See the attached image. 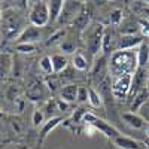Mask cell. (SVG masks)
Listing matches in <instances>:
<instances>
[{
	"instance_id": "1",
	"label": "cell",
	"mask_w": 149,
	"mask_h": 149,
	"mask_svg": "<svg viewBox=\"0 0 149 149\" xmlns=\"http://www.w3.org/2000/svg\"><path fill=\"white\" fill-rule=\"evenodd\" d=\"M107 67L112 79L125 74H134V72L139 69L137 51H113L109 58Z\"/></svg>"
},
{
	"instance_id": "2",
	"label": "cell",
	"mask_w": 149,
	"mask_h": 149,
	"mask_svg": "<svg viewBox=\"0 0 149 149\" xmlns=\"http://www.w3.org/2000/svg\"><path fill=\"white\" fill-rule=\"evenodd\" d=\"M104 26L100 22L90 24V27L82 33L84 42L86 45V49L91 55H97L100 51H103V36H104Z\"/></svg>"
},
{
	"instance_id": "3",
	"label": "cell",
	"mask_w": 149,
	"mask_h": 149,
	"mask_svg": "<svg viewBox=\"0 0 149 149\" xmlns=\"http://www.w3.org/2000/svg\"><path fill=\"white\" fill-rule=\"evenodd\" d=\"M22 31V21L17 14L9 15V12H6L2 17V34L6 40H18Z\"/></svg>"
},
{
	"instance_id": "4",
	"label": "cell",
	"mask_w": 149,
	"mask_h": 149,
	"mask_svg": "<svg viewBox=\"0 0 149 149\" xmlns=\"http://www.w3.org/2000/svg\"><path fill=\"white\" fill-rule=\"evenodd\" d=\"M30 24L34 27H45L48 22H51V15H49V5L48 2H34L31 6V10L29 14Z\"/></svg>"
},
{
	"instance_id": "5",
	"label": "cell",
	"mask_w": 149,
	"mask_h": 149,
	"mask_svg": "<svg viewBox=\"0 0 149 149\" xmlns=\"http://www.w3.org/2000/svg\"><path fill=\"white\" fill-rule=\"evenodd\" d=\"M84 122L88 124V125H93L97 131H100L102 134H104L106 137H109V139H113V140H115L118 136H121L119 131H118L113 125H112L110 122H107V121H104V119H102V118H98L97 115L93 113V112H88V113L85 115Z\"/></svg>"
},
{
	"instance_id": "6",
	"label": "cell",
	"mask_w": 149,
	"mask_h": 149,
	"mask_svg": "<svg viewBox=\"0 0 149 149\" xmlns=\"http://www.w3.org/2000/svg\"><path fill=\"white\" fill-rule=\"evenodd\" d=\"M131 84H133V74H125V76L112 79V94H113V97L118 100H125L127 97H130Z\"/></svg>"
},
{
	"instance_id": "7",
	"label": "cell",
	"mask_w": 149,
	"mask_h": 149,
	"mask_svg": "<svg viewBox=\"0 0 149 149\" xmlns=\"http://www.w3.org/2000/svg\"><path fill=\"white\" fill-rule=\"evenodd\" d=\"M149 86V72L146 67H139L133 74V84H131V93L130 97L134 98L140 91L146 90Z\"/></svg>"
},
{
	"instance_id": "8",
	"label": "cell",
	"mask_w": 149,
	"mask_h": 149,
	"mask_svg": "<svg viewBox=\"0 0 149 149\" xmlns=\"http://www.w3.org/2000/svg\"><path fill=\"white\" fill-rule=\"evenodd\" d=\"M26 94H27V98L31 100V102H42V100H45V98L48 97L49 91H48L46 85L42 81L34 79V81H31L29 84Z\"/></svg>"
},
{
	"instance_id": "9",
	"label": "cell",
	"mask_w": 149,
	"mask_h": 149,
	"mask_svg": "<svg viewBox=\"0 0 149 149\" xmlns=\"http://www.w3.org/2000/svg\"><path fill=\"white\" fill-rule=\"evenodd\" d=\"M82 3L81 2H64V8L61 10V15L57 22L60 24H67L73 22V19L79 15V12L82 10Z\"/></svg>"
},
{
	"instance_id": "10",
	"label": "cell",
	"mask_w": 149,
	"mask_h": 149,
	"mask_svg": "<svg viewBox=\"0 0 149 149\" xmlns=\"http://www.w3.org/2000/svg\"><path fill=\"white\" fill-rule=\"evenodd\" d=\"M145 43V37L137 34H125L121 36L116 43V51H133L136 46Z\"/></svg>"
},
{
	"instance_id": "11",
	"label": "cell",
	"mask_w": 149,
	"mask_h": 149,
	"mask_svg": "<svg viewBox=\"0 0 149 149\" xmlns=\"http://www.w3.org/2000/svg\"><path fill=\"white\" fill-rule=\"evenodd\" d=\"M40 37H42L40 29L39 27H34V26H31V24H30L29 27L24 29V31L18 37L17 43H31V45H34L36 42L40 40Z\"/></svg>"
},
{
	"instance_id": "12",
	"label": "cell",
	"mask_w": 149,
	"mask_h": 149,
	"mask_svg": "<svg viewBox=\"0 0 149 149\" xmlns=\"http://www.w3.org/2000/svg\"><path fill=\"white\" fill-rule=\"evenodd\" d=\"M78 93H79V86L74 84H67L64 85L60 91V98L66 103H74L78 102Z\"/></svg>"
},
{
	"instance_id": "13",
	"label": "cell",
	"mask_w": 149,
	"mask_h": 149,
	"mask_svg": "<svg viewBox=\"0 0 149 149\" xmlns=\"http://www.w3.org/2000/svg\"><path fill=\"white\" fill-rule=\"evenodd\" d=\"M122 121L130 125L131 128H136V130H140V128H145V124L146 121L139 115V113H133V112H125V113L121 115Z\"/></svg>"
},
{
	"instance_id": "14",
	"label": "cell",
	"mask_w": 149,
	"mask_h": 149,
	"mask_svg": "<svg viewBox=\"0 0 149 149\" xmlns=\"http://www.w3.org/2000/svg\"><path fill=\"white\" fill-rule=\"evenodd\" d=\"M73 27L76 29L78 31H81V33H84L86 29L90 27V14H88V10H85V9H82L81 12H79V15L73 19Z\"/></svg>"
},
{
	"instance_id": "15",
	"label": "cell",
	"mask_w": 149,
	"mask_h": 149,
	"mask_svg": "<svg viewBox=\"0 0 149 149\" xmlns=\"http://www.w3.org/2000/svg\"><path fill=\"white\" fill-rule=\"evenodd\" d=\"M113 142L121 149H140V143L131 137H127V136H118Z\"/></svg>"
},
{
	"instance_id": "16",
	"label": "cell",
	"mask_w": 149,
	"mask_h": 149,
	"mask_svg": "<svg viewBox=\"0 0 149 149\" xmlns=\"http://www.w3.org/2000/svg\"><path fill=\"white\" fill-rule=\"evenodd\" d=\"M148 100H149V91H148V88H146V90L140 91L137 95L133 98V102H131V104H130V110L133 112V113H136L137 110H140V107H142Z\"/></svg>"
},
{
	"instance_id": "17",
	"label": "cell",
	"mask_w": 149,
	"mask_h": 149,
	"mask_svg": "<svg viewBox=\"0 0 149 149\" xmlns=\"http://www.w3.org/2000/svg\"><path fill=\"white\" fill-rule=\"evenodd\" d=\"M51 61H52V67H54V74H58L63 70H66L67 67V58L63 54H54L51 55Z\"/></svg>"
},
{
	"instance_id": "18",
	"label": "cell",
	"mask_w": 149,
	"mask_h": 149,
	"mask_svg": "<svg viewBox=\"0 0 149 149\" xmlns=\"http://www.w3.org/2000/svg\"><path fill=\"white\" fill-rule=\"evenodd\" d=\"M49 5V15H51V22L58 21L60 15H61V10L64 8V2L61 0H52V2H48Z\"/></svg>"
},
{
	"instance_id": "19",
	"label": "cell",
	"mask_w": 149,
	"mask_h": 149,
	"mask_svg": "<svg viewBox=\"0 0 149 149\" xmlns=\"http://www.w3.org/2000/svg\"><path fill=\"white\" fill-rule=\"evenodd\" d=\"M45 85L49 93H57V91H61L60 86H61V78L60 74H49L45 79Z\"/></svg>"
},
{
	"instance_id": "20",
	"label": "cell",
	"mask_w": 149,
	"mask_h": 149,
	"mask_svg": "<svg viewBox=\"0 0 149 149\" xmlns=\"http://www.w3.org/2000/svg\"><path fill=\"white\" fill-rule=\"evenodd\" d=\"M137 61H139V67H148V63H149V45L143 43V45L139 46Z\"/></svg>"
},
{
	"instance_id": "21",
	"label": "cell",
	"mask_w": 149,
	"mask_h": 149,
	"mask_svg": "<svg viewBox=\"0 0 149 149\" xmlns=\"http://www.w3.org/2000/svg\"><path fill=\"white\" fill-rule=\"evenodd\" d=\"M63 121V118L61 116H54V118H49L45 124H43V127H42V131H40V136L42 137H46V136L49 134V131H52L58 124Z\"/></svg>"
},
{
	"instance_id": "22",
	"label": "cell",
	"mask_w": 149,
	"mask_h": 149,
	"mask_svg": "<svg viewBox=\"0 0 149 149\" xmlns=\"http://www.w3.org/2000/svg\"><path fill=\"white\" fill-rule=\"evenodd\" d=\"M88 103L95 109L103 106V97L95 88H88Z\"/></svg>"
},
{
	"instance_id": "23",
	"label": "cell",
	"mask_w": 149,
	"mask_h": 149,
	"mask_svg": "<svg viewBox=\"0 0 149 149\" xmlns=\"http://www.w3.org/2000/svg\"><path fill=\"white\" fill-rule=\"evenodd\" d=\"M73 67L76 69V70H86V67H88V61H86V58H85V55L82 54V52H76L73 55Z\"/></svg>"
},
{
	"instance_id": "24",
	"label": "cell",
	"mask_w": 149,
	"mask_h": 149,
	"mask_svg": "<svg viewBox=\"0 0 149 149\" xmlns=\"http://www.w3.org/2000/svg\"><path fill=\"white\" fill-rule=\"evenodd\" d=\"M39 67L43 73H46L48 76L49 74H54V67H52V61H51V57H43L40 61H39Z\"/></svg>"
},
{
	"instance_id": "25",
	"label": "cell",
	"mask_w": 149,
	"mask_h": 149,
	"mask_svg": "<svg viewBox=\"0 0 149 149\" xmlns=\"http://www.w3.org/2000/svg\"><path fill=\"white\" fill-rule=\"evenodd\" d=\"M112 48H113V34H112V31L106 30L103 36V52L112 51Z\"/></svg>"
},
{
	"instance_id": "26",
	"label": "cell",
	"mask_w": 149,
	"mask_h": 149,
	"mask_svg": "<svg viewBox=\"0 0 149 149\" xmlns=\"http://www.w3.org/2000/svg\"><path fill=\"white\" fill-rule=\"evenodd\" d=\"M88 113V110L86 109H84V107H78L76 110L73 112V115H72V119L76 122V124H79V122H84V118H85V115Z\"/></svg>"
},
{
	"instance_id": "27",
	"label": "cell",
	"mask_w": 149,
	"mask_h": 149,
	"mask_svg": "<svg viewBox=\"0 0 149 149\" xmlns=\"http://www.w3.org/2000/svg\"><path fill=\"white\" fill-rule=\"evenodd\" d=\"M17 51H19L21 54H31L36 51V46L31 43H17Z\"/></svg>"
},
{
	"instance_id": "28",
	"label": "cell",
	"mask_w": 149,
	"mask_h": 149,
	"mask_svg": "<svg viewBox=\"0 0 149 149\" xmlns=\"http://www.w3.org/2000/svg\"><path fill=\"white\" fill-rule=\"evenodd\" d=\"M33 124H34L36 127L43 125V124H45V113H43L40 109L34 110V113H33Z\"/></svg>"
},
{
	"instance_id": "29",
	"label": "cell",
	"mask_w": 149,
	"mask_h": 149,
	"mask_svg": "<svg viewBox=\"0 0 149 149\" xmlns=\"http://www.w3.org/2000/svg\"><path fill=\"white\" fill-rule=\"evenodd\" d=\"M122 21V10L121 9H113L110 12V22L113 26H118V24Z\"/></svg>"
},
{
	"instance_id": "30",
	"label": "cell",
	"mask_w": 149,
	"mask_h": 149,
	"mask_svg": "<svg viewBox=\"0 0 149 149\" xmlns=\"http://www.w3.org/2000/svg\"><path fill=\"white\" fill-rule=\"evenodd\" d=\"M63 37H64V31H57L55 34H52L51 37H49V40L46 42V45H48V46L55 45L57 42H60L61 39H63ZM61 42H63V40H61Z\"/></svg>"
},
{
	"instance_id": "31",
	"label": "cell",
	"mask_w": 149,
	"mask_h": 149,
	"mask_svg": "<svg viewBox=\"0 0 149 149\" xmlns=\"http://www.w3.org/2000/svg\"><path fill=\"white\" fill-rule=\"evenodd\" d=\"M78 102H79V103H85V102H88V88H86V86H79Z\"/></svg>"
},
{
	"instance_id": "32",
	"label": "cell",
	"mask_w": 149,
	"mask_h": 149,
	"mask_svg": "<svg viewBox=\"0 0 149 149\" xmlns=\"http://www.w3.org/2000/svg\"><path fill=\"white\" fill-rule=\"evenodd\" d=\"M10 57L8 54H2V76H5V74L8 73V67L10 66Z\"/></svg>"
},
{
	"instance_id": "33",
	"label": "cell",
	"mask_w": 149,
	"mask_h": 149,
	"mask_svg": "<svg viewBox=\"0 0 149 149\" xmlns=\"http://www.w3.org/2000/svg\"><path fill=\"white\" fill-rule=\"evenodd\" d=\"M139 115L146 121V122H149V100L140 107V110H139Z\"/></svg>"
},
{
	"instance_id": "34",
	"label": "cell",
	"mask_w": 149,
	"mask_h": 149,
	"mask_svg": "<svg viewBox=\"0 0 149 149\" xmlns=\"http://www.w3.org/2000/svg\"><path fill=\"white\" fill-rule=\"evenodd\" d=\"M140 31L143 37H149V18L148 19H142L140 22Z\"/></svg>"
},
{
	"instance_id": "35",
	"label": "cell",
	"mask_w": 149,
	"mask_h": 149,
	"mask_svg": "<svg viewBox=\"0 0 149 149\" xmlns=\"http://www.w3.org/2000/svg\"><path fill=\"white\" fill-rule=\"evenodd\" d=\"M60 46H61V49H63L64 52H73L74 51V43L70 42V40H63L60 43Z\"/></svg>"
},
{
	"instance_id": "36",
	"label": "cell",
	"mask_w": 149,
	"mask_h": 149,
	"mask_svg": "<svg viewBox=\"0 0 149 149\" xmlns=\"http://www.w3.org/2000/svg\"><path fill=\"white\" fill-rule=\"evenodd\" d=\"M57 106H58V110H61V112H64V110L69 109V103L63 102L61 98H58V100H57Z\"/></svg>"
},
{
	"instance_id": "37",
	"label": "cell",
	"mask_w": 149,
	"mask_h": 149,
	"mask_svg": "<svg viewBox=\"0 0 149 149\" xmlns=\"http://www.w3.org/2000/svg\"><path fill=\"white\" fill-rule=\"evenodd\" d=\"M146 14H148V17H149V10H146Z\"/></svg>"
},
{
	"instance_id": "38",
	"label": "cell",
	"mask_w": 149,
	"mask_h": 149,
	"mask_svg": "<svg viewBox=\"0 0 149 149\" xmlns=\"http://www.w3.org/2000/svg\"><path fill=\"white\" fill-rule=\"evenodd\" d=\"M146 3H148V5H149V0H148V2H146Z\"/></svg>"
},
{
	"instance_id": "39",
	"label": "cell",
	"mask_w": 149,
	"mask_h": 149,
	"mask_svg": "<svg viewBox=\"0 0 149 149\" xmlns=\"http://www.w3.org/2000/svg\"><path fill=\"white\" fill-rule=\"evenodd\" d=\"M148 91H149V86H148Z\"/></svg>"
}]
</instances>
